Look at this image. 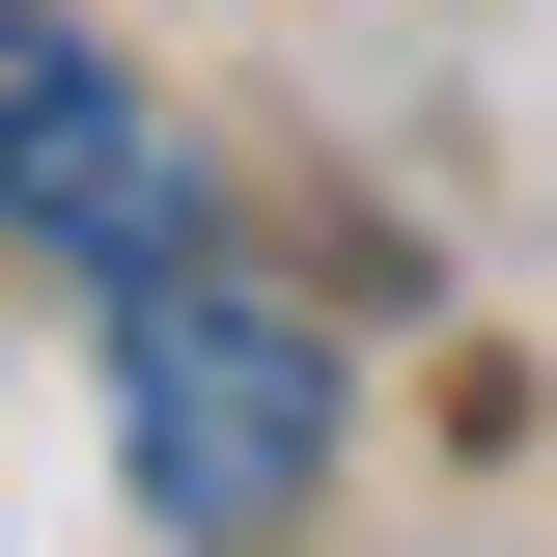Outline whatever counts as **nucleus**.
<instances>
[{
    "label": "nucleus",
    "instance_id": "1",
    "mask_svg": "<svg viewBox=\"0 0 557 557\" xmlns=\"http://www.w3.org/2000/svg\"><path fill=\"white\" fill-rule=\"evenodd\" d=\"M112 446H139V530H168V557H251L278 502L335 474V335L251 307V278H196V251H139V307H112Z\"/></svg>",
    "mask_w": 557,
    "mask_h": 557
},
{
    "label": "nucleus",
    "instance_id": "2",
    "mask_svg": "<svg viewBox=\"0 0 557 557\" xmlns=\"http://www.w3.org/2000/svg\"><path fill=\"white\" fill-rule=\"evenodd\" d=\"M0 223H28V251H168V112H139L112 57H84L57 0H0Z\"/></svg>",
    "mask_w": 557,
    "mask_h": 557
}]
</instances>
